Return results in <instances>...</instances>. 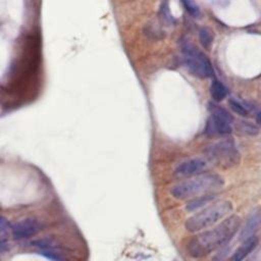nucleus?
Masks as SVG:
<instances>
[{
  "instance_id": "1",
  "label": "nucleus",
  "mask_w": 261,
  "mask_h": 261,
  "mask_svg": "<svg viewBox=\"0 0 261 261\" xmlns=\"http://www.w3.org/2000/svg\"><path fill=\"white\" fill-rule=\"evenodd\" d=\"M241 226V218L231 215L215 227L193 238L188 245V252L194 258H201L226 244Z\"/></svg>"
},
{
  "instance_id": "2",
  "label": "nucleus",
  "mask_w": 261,
  "mask_h": 261,
  "mask_svg": "<svg viewBox=\"0 0 261 261\" xmlns=\"http://www.w3.org/2000/svg\"><path fill=\"white\" fill-rule=\"evenodd\" d=\"M231 210L232 204L230 201L221 200L214 202L213 204L189 217L186 220L185 226L191 232L202 230L218 222L220 219L230 213Z\"/></svg>"
},
{
  "instance_id": "3",
  "label": "nucleus",
  "mask_w": 261,
  "mask_h": 261,
  "mask_svg": "<svg viewBox=\"0 0 261 261\" xmlns=\"http://www.w3.org/2000/svg\"><path fill=\"white\" fill-rule=\"evenodd\" d=\"M223 186V178L218 174H206L173 186L171 195L176 199H188L200 194L217 190Z\"/></svg>"
},
{
  "instance_id": "4",
  "label": "nucleus",
  "mask_w": 261,
  "mask_h": 261,
  "mask_svg": "<svg viewBox=\"0 0 261 261\" xmlns=\"http://www.w3.org/2000/svg\"><path fill=\"white\" fill-rule=\"evenodd\" d=\"M182 58L186 66L196 76L200 79H207L213 75V68L211 62L206 55L196 48L191 42L185 40L181 42Z\"/></svg>"
},
{
  "instance_id": "5",
  "label": "nucleus",
  "mask_w": 261,
  "mask_h": 261,
  "mask_svg": "<svg viewBox=\"0 0 261 261\" xmlns=\"http://www.w3.org/2000/svg\"><path fill=\"white\" fill-rule=\"evenodd\" d=\"M206 154L210 161L222 167L236 165L240 160V154L231 140H223L208 147Z\"/></svg>"
},
{
  "instance_id": "6",
  "label": "nucleus",
  "mask_w": 261,
  "mask_h": 261,
  "mask_svg": "<svg viewBox=\"0 0 261 261\" xmlns=\"http://www.w3.org/2000/svg\"><path fill=\"white\" fill-rule=\"evenodd\" d=\"M210 117L207 120L205 132L209 136H224L231 132L233 118L231 114L214 103H209Z\"/></svg>"
},
{
  "instance_id": "7",
  "label": "nucleus",
  "mask_w": 261,
  "mask_h": 261,
  "mask_svg": "<svg viewBox=\"0 0 261 261\" xmlns=\"http://www.w3.org/2000/svg\"><path fill=\"white\" fill-rule=\"evenodd\" d=\"M42 224L36 218H25L11 225V233L16 240L29 239L41 230Z\"/></svg>"
},
{
  "instance_id": "8",
  "label": "nucleus",
  "mask_w": 261,
  "mask_h": 261,
  "mask_svg": "<svg viewBox=\"0 0 261 261\" xmlns=\"http://www.w3.org/2000/svg\"><path fill=\"white\" fill-rule=\"evenodd\" d=\"M207 168V163L201 158L186 160L177 165L174 173L178 176H189L199 174Z\"/></svg>"
},
{
  "instance_id": "9",
  "label": "nucleus",
  "mask_w": 261,
  "mask_h": 261,
  "mask_svg": "<svg viewBox=\"0 0 261 261\" xmlns=\"http://www.w3.org/2000/svg\"><path fill=\"white\" fill-rule=\"evenodd\" d=\"M261 223V210L256 209L252 211V213L249 215L244 228L241 231L240 240L243 242L251 237L254 236V232L257 230Z\"/></svg>"
},
{
  "instance_id": "10",
  "label": "nucleus",
  "mask_w": 261,
  "mask_h": 261,
  "mask_svg": "<svg viewBox=\"0 0 261 261\" xmlns=\"http://www.w3.org/2000/svg\"><path fill=\"white\" fill-rule=\"evenodd\" d=\"M258 244L257 237L253 236L245 241L238 247V249L234 251L233 255L231 256V261H243L253 252V250L256 248Z\"/></svg>"
},
{
  "instance_id": "11",
  "label": "nucleus",
  "mask_w": 261,
  "mask_h": 261,
  "mask_svg": "<svg viewBox=\"0 0 261 261\" xmlns=\"http://www.w3.org/2000/svg\"><path fill=\"white\" fill-rule=\"evenodd\" d=\"M228 95V89L219 81L214 80L210 85V96L215 102H220Z\"/></svg>"
},
{
  "instance_id": "12",
  "label": "nucleus",
  "mask_w": 261,
  "mask_h": 261,
  "mask_svg": "<svg viewBox=\"0 0 261 261\" xmlns=\"http://www.w3.org/2000/svg\"><path fill=\"white\" fill-rule=\"evenodd\" d=\"M11 232V225L5 217L0 216V252L5 249L9 233Z\"/></svg>"
},
{
  "instance_id": "13",
  "label": "nucleus",
  "mask_w": 261,
  "mask_h": 261,
  "mask_svg": "<svg viewBox=\"0 0 261 261\" xmlns=\"http://www.w3.org/2000/svg\"><path fill=\"white\" fill-rule=\"evenodd\" d=\"M211 200H213V196L211 195H204V196H199L198 198L190 201L187 205V210L189 211H194L202 206H204L205 204L209 203Z\"/></svg>"
},
{
  "instance_id": "14",
  "label": "nucleus",
  "mask_w": 261,
  "mask_h": 261,
  "mask_svg": "<svg viewBox=\"0 0 261 261\" xmlns=\"http://www.w3.org/2000/svg\"><path fill=\"white\" fill-rule=\"evenodd\" d=\"M228 104H229V107L236 112V113H238V114H240V115H242V116H246V115H248V109H247V107L242 103V102H240L239 100H237V99H233V98H230L229 100H228Z\"/></svg>"
},
{
  "instance_id": "15",
  "label": "nucleus",
  "mask_w": 261,
  "mask_h": 261,
  "mask_svg": "<svg viewBox=\"0 0 261 261\" xmlns=\"http://www.w3.org/2000/svg\"><path fill=\"white\" fill-rule=\"evenodd\" d=\"M200 41L204 47H209L213 40V34L212 31L208 28H201L199 31Z\"/></svg>"
},
{
  "instance_id": "16",
  "label": "nucleus",
  "mask_w": 261,
  "mask_h": 261,
  "mask_svg": "<svg viewBox=\"0 0 261 261\" xmlns=\"http://www.w3.org/2000/svg\"><path fill=\"white\" fill-rule=\"evenodd\" d=\"M182 5L186 8V10L192 16H194V17H199L200 16V14H201L200 8H199V6L195 2L190 1V0H186V1H182Z\"/></svg>"
},
{
  "instance_id": "17",
  "label": "nucleus",
  "mask_w": 261,
  "mask_h": 261,
  "mask_svg": "<svg viewBox=\"0 0 261 261\" xmlns=\"http://www.w3.org/2000/svg\"><path fill=\"white\" fill-rule=\"evenodd\" d=\"M160 15L162 17V19L166 22V23H173L174 22V19L169 11V8H168V3L167 2H163L161 4V7H160Z\"/></svg>"
},
{
  "instance_id": "18",
  "label": "nucleus",
  "mask_w": 261,
  "mask_h": 261,
  "mask_svg": "<svg viewBox=\"0 0 261 261\" xmlns=\"http://www.w3.org/2000/svg\"><path fill=\"white\" fill-rule=\"evenodd\" d=\"M245 261H261V259H260V257H259L258 254H254L253 256L248 257Z\"/></svg>"
},
{
  "instance_id": "19",
  "label": "nucleus",
  "mask_w": 261,
  "mask_h": 261,
  "mask_svg": "<svg viewBox=\"0 0 261 261\" xmlns=\"http://www.w3.org/2000/svg\"><path fill=\"white\" fill-rule=\"evenodd\" d=\"M257 121L261 124V113H258V115H257Z\"/></svg>"
}]
</instances>
